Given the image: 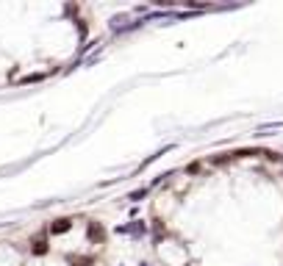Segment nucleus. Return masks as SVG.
I'll use <instances>...</instances> for the list:
<instances>
[{
	"instance_id": "f257e3e1",
	"label": "nucleus",
	"mask_w": 283,
	"mask_h": 266,
	"mask_svg": "<svg viewBox=\"0 0 283 266\" xmlns=\"http://www.w3.org/2000/svg\"><path fill=\"white\" fill-rule=\"evenodd\" d=\"M142 266H147V263H142Z\"/></svg>"
}]
</instances>
